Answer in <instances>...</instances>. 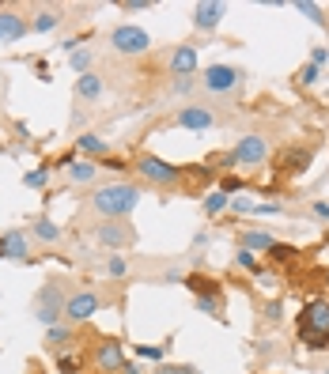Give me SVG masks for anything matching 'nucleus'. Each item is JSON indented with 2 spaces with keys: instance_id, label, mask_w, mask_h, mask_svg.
I'll list each match as a JSON object with an SVG mask.
<instances>
[{
  "instance_id": "obj_1",
  "label": "nucleus",
  "mask_w": 329,
  "mask_h": 374,
  "mask_svg": "<svg viewBox=\"0 0 329 374\" xmlns=\"http://www.w3.org/2000/svg\"><path fill=\"white\" fill-rule=\"evenodd\" d=\"M140 204V185L137 182H110L91 189V208L103 219H129V212Z\"/></svg>"
},
{
  "instance_id": "obj_2",
  "label": "nucleus",
  "mask_w": 329,
  "mask_h": 374,
  "mask_svg": "<svg viewBox=\"0 0 329 374\" xmlns=\"http://www.w3.org/2000/svg\"><path fill=\"white\" fill-rule=\"evenodd\" d=\"M295 333L306 344V351H325L329 348V299H311L295 314Z\"/></svg>"
},
{
  "instance_id": "obj_3",
  "label": "nucleus",
  "mask_w": 329,
  "mask_h": 374,
  "mask_svg": "<svg viewBox=\"0 0 329 374\" xmlns=\"http://www.w3.org/2000/svg\"><path fill=\"white\" fill-rule=\"evenodd\" d=\"M133 170H137L148 185H156V189H174V185H182V182H185V170H182V167H174V163L159 159V156H151V151L137 156Z\"/></svg>"
},
{
  "instance_id": "obj_4",
  "label": "nucleus",
  "mask_w": 329,
  "mask_h": 374,
  "mask_svg": "<svg viewBox=\"0 0 329 374\" xmlns=\"http://www.w3.org/2000/svg\"><path fill=\"white\" fill-rule=\"evenodd\" d=\"M69 280H50V284H42V291L35 295V317L42 325H57L61 317H64V303H69Z\"/></svg>"
},
{
  "instance_id": "obj_5",
  "label": "nucleus",
  "mask_w": 329,
  "mask_h": 374,
  "mask_svg": "<svg viewBox=\"0 0 329 374\" xmlns=\"http://www.w3.org/2000/svg\"><path fill=\"white\" fill-rule=\"evenodd\" d=\"M243 83H246V72L235 69V64H208L201 76V87L208 95H235Z\"/></svg>"
},
{
  "instance_id": "obj_6",
  "label": "nucleus",
  "mask_w": 329,
  "mask_h": 374,
  "mask_svg": "<svg viewBox=\"0 0 329 374\" xmlns=\"http://www.w3.org/2000/svg\"><path fill=\"white\" fill-rule=\"evenodd\" d=\"M95 238H98V246H106V250H129V246H137V227L129 223V219H98L95 223Z\"/></svg>"
},
{
  "instance_id": "obj_7",
  "label": "nucleus",
  "mask_w": 329,
  "mask_h": 374,
  "mask_svg": "<svg viewBox=\"0 0 329 374\" xmlns=\"http://www.w3.org/2000/svg\"><path fill=\"white\" fill-rule=\"evenodd\" d=\"M103 306H106L103 291H95V288L72 291L69 303H64V322H69V325H83V322H91V317L103 310Z\"/></svg>"
},
{
  "instance_id": "obj_8",
  "label": "nucleus",
  "mask_w": 329,
  "mask_h": 374,
  "mask_svg": "<svg viewBox=\"0 0 329 374\" xmlns=\"http://www.w3.org/2000/svg\"><path fill=\"white\" fill-rule=\"evenodd\" d=\"M110 49L122 53V57H140V53L151 49V35L144 27H133V23H122L110 30Z\"/></svg>"
},
{
  "instance_id": "obj_9",
  "label": "nucleus",
  "mask_w": 329,
  "mask_h": 374,
  "mask_svg": "<svg viewBox=\"0 0 329 374\" xmlns=\"http://www.w3.org/2000/svg\"><path fill=\"white\" fill-rule=\"evenodd\" d=\"M265 159H269V140L261 133H246L231 148V163H235V167H261Z\"/></svg>"
},
{
  "instance_id": "obj_10",
  "label": "nucleus",
  "mask_w": 329,
  "mask_h": 374,
  "mask_svg": "<svg viewBox=\"0 0 329 374\" xmlns=\"http://www.w3.org/2000/svg\"><path fill=\"white\" fill-rule=\"evenodd\" d=\"M91 363H95V370H103V374H117L125 363V344L114 337H103L91 351Z\"/></svg>"
},
{
  "instance_id": "obj_11",
  "label": "nucleus",
  "mask_w": 329,
  "mask_h": 374,
  "mask_svg": "<svg viewBox=\"0 0 329 374\" xmlns=\"http://www.w3.org/2000/svg\"><path fill=\"white\" fill-rule=\"evenodd\" d=\"M0 257L4 261H30V242H27V230L23 227H8L4 235H0Z\"/></svg>"
},
{
  "instance_id": "obj_12",
  "label": "nucleus",
  "mask_w": 329,
  "mask_h": 374,
  "mask_svg": "<svg viewBox=\"0 0 329 374\" xmlns=\"http://www.w3.org/2000/svg\"><path fill=\"white\" fill-rule=\"evenodd\" d=\"M174 121H178L182 129H190V133H204V129H212L219 117L212 114V106H197V103H190V106L178 110V117H174Z\"/></svg>"
},
{
  "instance_id": "obj_13",
  "label": "nucleus",
  "mask_w": 329,
  "mask_h": 374,
  "mask_svg": "<svg viewBox=\"0 0 329 374\" xmlns=\"http://www.w3.org/2000/svg\"><path fill=\"white\" fill-rule=\"evenodd\" d=\"M30 35V19L19 8H0V42H19Z\"/></svg>"
},
{
  "instance_id": "obj_14",
  "label": "nucleus",
  "mask_w": 329,
  "mask_h": 374,
  "mask_svg": "<svg viewBox=\"0 0 329 374\" xmlns=\"http://www.w3.org/2000/svg\"><path fill=\"white\" fill-rule=\"evenodd\" d=\"M167 69H171L174 80H185V76H193V72H197V46H193V42H182V46H174V49H171Z\"/></svg>"
},
{
  "instance_id": "obj_15",
  "label": "nucleus",
  "mask_w": 329,
  "mask_h": 374,
  "mask_svg": "<svg viewBox=\"0 0 329 374\" xmlns=\"http://www.w3.org/2000/svg\"><path fill=\"white\" fill-rule=\"evenodd\" d=\"M227 8L219 4V0H201V4L193 8V27L201 30V35H208V30L219 27V19H224Z\"/></svg>"
},
{
  "instance_id": "obj_16",
  "label": "nucleus",
  "mask_w": 329,
  "mask_h": 374,
  "mask_svg": "<svg viewBox=\"0 0 329 374\" xmlns=\"http://www.w3.org/2000/svg\"><path fill=\"white\" fill-rule=\"evenodd\" d=\"M311 156H314V148H288L280 156V170L284 174H303L311 167Z\"/></svg>"
},
{
  "instance_id": "obj_17",
  "label": "nucleus",
  "mask_w": 329,
  "mask_h": 374,
  "mask_svg": "<svg viewBox=\"0 0 329 374\" xmlns=\"http://www.w3.org/2000/svg\"><path fill=\"white\" fill-rule=\"evenodd\" d=\"M64 230L53 223L50 216H35L30 219V238H38V242H46V246H53V242H61Z\"/></svg>"
},
{
  "instance_id": "obj_18",
  "label": "nucleus",
  "mask_w": 329,
  "mask_h": 374,
  "mask_svg": "<svg viewBox=\"0 0 329 374\" xmlns=\"http://www.w3.org/2000/svg\"><path fill=\"white\" fill-rule=\"evenodd\" d=\"M98 95H103V76L83 72L80 80H76V98H80V103H95Z\"/></svg>"
},
{
  "instance_id": "obj_19",
  "label": "nucleus",
  "mask_w": 329,
  "mask_h": 374,
  "mask_svg": "<svg viewBox=\"0 0 329 374\" xmlns=\"http://www.w3.org/2000/svg\"><path fill=\"white\" fill-rule=\"evenodd\" d=\"M76 148H80L83 156H91L95 163L110 156V144H106V140L98 136V133H83V136H76Z\"/></svg>"
},
{
  "instance_id": "obj_20",
  "label": "nucleus",
  "mask_w": 329,
  "mask_h": 374,
  "mask_svg": "<svg viewBox=\"0 0 329 374\" xmlns=\"http://www.w3.org/2000/svg\"><path fill=\"white\" fill-rule=\"evenodd\" d=\"M95 178H98V163H95V159H76V163H69V182L91 185Z\"/></svg>"
},
{
  "instance_id": "obj_21",
  "label": "nucleus",
  "mask_w": 329,
  "mask_h": 374,
  "mask_svg": "<svg viewBox=\"0 0 329 374\" xmlns=\"http://www.w3.org/2000/svg\"><path fill=\"white\" fill-rule=\"evenodd\" d=\"M72 337H76V325H69V322H57V325H50L46 329V348H53V351H64V344H72Z\"/></svg>"
},
{
  "instance_id": "obj_22",
  "label": "nucleus",
  "mask_w": 329,
  "mask_h": 374,
  "mask_svg": "<svg viewBox=\"0 0 329 374\" xmlns=\"http://www.w3.org/2000/svg\"><path fill=\"white\" fill-rule=\"evenodd\" d=\"M272 242H277V238L265 235V230H243V242H238V246L250 250V254H258V250H261V254H269Z\"/></svg>"
},
{
  "instance_id": "obj_23",
  "label": "nucleus",
  "mask_w": 329,
  "mask_h": 374,
  "mask_svg": "<svg viewBox=\"0 0 329 374\" xmlns=\"http://www.w3.org/2000/svg\"><path fill=\"white\" fill-rule=\"evenodd\" d=\"M295 12H299V16H306L314 27H329L325 8H322V4H314V0H295Z\"/></svg>"
},
{
  "instance_id": "obj_24",
  "label": "nucleus",
  "mask_w": 329,
  "mask_h": 374,
  "mask_svg": "<svg viewBox=\"0 0 329 374\" xmlns=\"http://www.w3.org/2000/svg\"><path fill=\"white\" fill-rule=\"evenodd\" d=\"M61 12H57V8H42V12L35 16V19H30V30H38V35H46V30H53V27H61Z\"/></svg>"
},
{
  "instance_id": "obj_25",
  "label": "nucleus",
  "mask_w": 329,
  "mask_h": 374,
  "mask_svg": "<svg viewBox=\"0 0 329 374\" xmlns=\"http://www.w3.org/2000/svg\"><path fill=\"white\" fill-rule=\"evenodd\" d=\"M231 204V197L227 193H219V189H212V193H204V201H201V208H204V216H219L224 208Z\"/></svg>"
},
{
  "instance_id": "obj_26",
  "label": "nucleus",
  "mask_w": 329,
  "mask_h": 374,
  "mask_svg": "<svg viewBox=\"0 0 329 374\" xmlns=\"http://www.w3.org/2000/svg\"><path fill=\"white\" fill-rule=\"evenodd\" d=\"M133 356H137V359L163 363V359H167V344H133Z\"/></svg>"
},
{
  "instance_id": "obj_27",
  "label": "nucleus",
  "mask_w": 329,
  "mask_h": 374,
  "mask_svg": "<svg viewBox=\"0 0 329 374\" xmlns=\"http://www.w3.org/2000/svg\"><path fill=\"white\" fill-rule=\"evenodd\" d=\"M185 288H190L193 295H212L216 291V280H208V276H185Z\"/></svg>"
},
{
  "instance_id": "obj_28",
  "label": "nucleus",
  "mask_w": 329,
  "mask_h": 374,
  "mask_svg": "<svg viewBox=\"0 0 329 374\" xmlns=\"http://www.w3.org/2000/svg\"><path fill=\"white\" fill-rule=\"evenodd\" d=\"M197 310L208 314V317H219V314H224V306H219L216 295H197Z\"/></svg>"
},
{
  "instance_id": "obj_29",
  "label": "nucleus",
  "mask_w": 329,
  "mask_h": 374,
  "mask_svg": "<svg viewBox=\"0 0 329 374\" xmlns=\"http://www.w3.org/2000/svg\"><path fill=\"white\" fill-rule=\"evenodd\" d=\"M106 272H110V276H114V280H125V276H129V257L114 254V257L106 261Z\"/></svg>"
},
{
  "instance_id": "obj_30",
  "label": "nucleus",
  "mask_w": 329,
  "mask_h": 374,
  "mask_svg": "<svg viewBox=\"0 0 329 374\" xmlns=\"http://www.w3.org/2000/svg\"><path fill=\"white\" fill-rule=\"evenodd\" d=\"M235 265H238V269H246V272H254V276L261 272V261L250 254V250H243V246H238V254H235Z\"/></svg>"
},
{
  "instance_id": "obj_31",
  "label": "nucleus",
  "mask_w": 329,
  "mask_h": 374,
  "mask_svg": "<svg viewBox=\"0 0 329 374\" xmlns=\"http://www.w3.org/2000/svg\"><path fill=\"white\" fill-rule=\"evenodd\" d=\"M46 182H50V167H38V170L23 174V185H27V189H42Z\"/></svg>"
},
{
  "instance_id": "obj_32",
  "label": "nucleus",
  "mask_w": 329,
  "mask_h": 374,
  "mask_svg": "<svg viewBox=\"0 0 329 374\" xmlns=\"http://www.w3.org/2000/svg\"><path fill=\"white\" fill-rule=\"evenodd\" d=\"M269 257H272V261H295V257H299V250H295V246H284V242H272Z\"/></svg>"
},
{
  "instance_id": "obj_33",
  "label": "nucleus",
  "mask_w": 329,
  "mask_h": 374,
  "mask_svg": "<svg viewBox=\"0 0 329 374\" xmlns=\"http://www.w3.org/2000/svg\"><path fill=\"white\" fill-rule=\"evenodd\" d=\"M318 76H322V69H318V64H311V61H306L303 69H299V76H295V80H299L303 87H314V83H318Z\"/></svg>"
},
{
  "instance_id": "obj_34",
  "label": "nucleus",
  "mask_w": 329,
  "mask_h": 374,
  "mask_svg": "<svg viewBox=\"0 0 329 374\" xmlns=\"http://www.w3.org/2000/svg\"><path fill=\"white\" fill-rule=\"evenodd\" d=\"M80 367H83L80 356H57V370L61 374H80Z\"/></svg>"
},
{
  "instance_id": "obj_35",
  "label": "nucleus",
  "mask_w": 329,
  "mask_h": 374,
  "mask_svg": "<svg viewBox=\"0 0 329 374\" xmlns=\"http://www.w3.org/2000/svg\"><path fill=\"white\" fill-rule=\"evenodd\" d=\"M151 374H197V367H178V363H156Z\"/></svg>"
},
{
  "instance_id": "obj_36",
  "label": "nucleus",
  "mask_w": 329,
  "mask_h": 374,
  "mask_svg": "<svg viewBox=\"0 0 329 374\" xmlns=\"http://www.w3.org/2000/svg\"><path fill=\"white\" fill-rule=\"evenodd\" d=\"M72 69L76 72H91V49H76L72 53Z\"/></svg>"
},
{
  "instance_id": "obj_37",
  "label": "nucleus",
  "mask_w": 329,
  "mask_h": 374,
  "mask_svg": "<svg viewBox=\"0 0 329 374\" xmlns=\"http://www.w3.org/2000/svg\"><path fill=\"white\" fill-rule=\"evenodd\" d=\"M227 208L243 216V212H254V208H258V201H250V197H231V204H227Z\"/></svg>"
},
{
  "instance_id": "obj_38",
  "label": "nucleus",
  "mask_w": 329,
  "mask_h": 374,
  "mask_svg": "<svg viewBox=\"0 0 329 374\" xmlns=\"http://www.w3.org/2000/svg\"><path fill=\"white\" fill-rule=\"evenodd\" d=\"M261 314H265V322H272V325H277V322H280V317H284V306H280V299H272V303H265V310H261Z\"/></svg>"
},
{
  "instance_id": "obj_39",
  "label": "nucleus",
  "mask_w": 329,
  "mask_h": 374,
  "mask_svg": "<svg viewBox=\"0 0 329 374\" xmlns=\"http://www.w3.org/2000/svg\"><path fill=\"white\" fill-rule=\"evenodd\" d=\"M117 8H122V12H148V8H151V0H122Z\"/></svg>"
},
{
  "instance_id": "obj_40",
  "label": "nucleus",
  "mask_w": 329,
  "mask_h": 374,
  "mask_svg": "<svg viewBox=\"0 0 329 374\" xmlns=\"http://www.w3.org/2000/svg\"><path fill=\"white\" fill-rule=\"evenodd\" d=\"M311 64H318V69H322V64H329V49H325V46H314V49H311Z\"/></svg>"
},
{
  "instance_id": "obj_41",
  "label": "nucleus",
  "mask_w": 329,
  "mask_h": 374,
  "mask_svg": "<svg viewBox=\"0 0 329 374\" xmlns=\"http://www.w3.org/2000/svg\"><path fill=\"white\" fill-rule=\"evenodd\" d=\"M254 212H258V216H280V212H284V204H272V201H269V204H258Z\"/></svg>"
},
{
  "instance_id": "obj_42",
  "label": "nucleus",
  "mask_w": 329,
  "mask_h": 374,
  "mask_svg": "<svg viewBox=\"0 0 329 374\" xmlns=\"http://www.w3.org/2000/svg\"><path fill=\"white\" fill-rule=\"evenodd\" d=\"M238 189H243V182H238V178H231V174L224 178V185H219V193H238Z\"/></svg>"
},
{
  "instance_id": "obj_43",
  "label": "nucleus",
  "mask_w": 329,
  "mask_h": 374,
  "mask_svg": "<svg viewBox=\"0 0 329 374\" xmlns=\"http://www.w3.org/2000/svg\"><path fill=\"white\" fill-rule=\"evenodd\" d=\"M311 212H314L318 219H329V201H314V204H311Z\"/></svg>"
},
{
  "instance_id": "obj_44",
  "label": "nucleus",
  "mask_w": 329,
  "mask_h": 374,
  "mask_svg": "<svg viewBox=\"0 0 329 374\" xmlns=\"http://www.w3.org/2000/svg\"><path fill=\"white\" fill-rule=\"evenodd\" d=\"M117 374H140V363H137V359H125V363H122V370H117Z\"/></svg>"
},
{
  "instance_id": "obj_45",
  "label": "nucleus",
  "mask_w": 329,
  "mask_h": 374,
  "mask_svg": "<svg viewBox=\"0 0 329 374\" xmlns=\"http://www.w3.org/2000/svg\"><path fill=\"white\" fill-rule=\"evenodd\" d=\"M190 87H193V80H190V76H185V80H174V91H178V95H185Z\"/></svg>"
},
{
  "instance_id": "obj_46",
  "label": "nucleus",
  "mask_w": 329,
  "mask_h": 374,
  "mask_svg": "<svg viewBox=\"0 0 329 374\" xmlns=\"http://www.w3.org/2000/svg\"><path fill=\"white\" fill-rule=\"evenodd\" d=\"M325 284H329V272H325Z\"/></svg>"
},
{
  "instance_id": "obj_47",
  "label": "nucleus",
  "mask_w": 329,
  "mask_h": 374,
  "mask_svg": "<svg viewBox=\"0 0 329 374\" xmlns=\"http://www.w3.org/2000/svg\"><path fill=\"white\" fill-rule=\"evenodd\" d=\"M325 374H329V367H325Z\"/></svg>"
}]
</instances>
